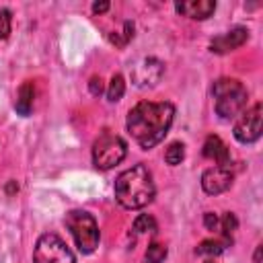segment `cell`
Segmentation results:
<instances>
[{"label": "cell", "instance_id": "cell-6", "mask_svg": "<svg viewBox=\"0 0 263 263\" xmlns=\"http://www.w3.org/2000/svg\"><path fill=\"white\" fill-rule=\"evenodd\" d=\"M33 263H76L70 247L53 232H45L37 238L33 251Z\"/></svg>", "mask_w": 263, "mask_h": 263}, {"label": "cell", "instance_id": "cell-12", "mask_svg": "<svg viewBox=\"0 0 263 263\" xmlns=\"http://www.w3.org/2000/svg\"><path fill=\"white\" fill-rule=\"evenodd\" d=\"M201 152H203L205 158H210V160H214V162H218L222 166L230 164V152H228L226 144L218 136H208L205 142H203V150Z\"/></svg>", "mask_w": 263, "mask_h": 263}, {"label": "cell", "instance_id": "cell-4", "mask_svg": "<svg viewBox=\"0 0 263 263\" xmlns=\"http://www.w3.org/2000/svg\"><path fill=\"white\" fill-rule=\"evenodd\" d=\"M66 226L72 232L74 242H76L80 253L88 255L99 247V238H101L99 226H97V220L88 212H84V210L68 212L66 214Z\"/></svg>", "mask_w": 263, "mask_h": 263}, {"label": "cell", "instance_id": "cell-24", "mask_svg": "<svg viewBox=\"0 0 263 263\" xmlns=\"http://www.w3.org/2000/svg\"><path fill=\"white\" fill-rule=\"evenodd\" d=\"M255 263H261V245H257V251H255Z\"/></svg>", "mask_w": 263, "mask_h": 263}, {"label": "cell", "instance_id": "cell-13", "mask_svg": "<svg viewBox=\"0 0 263 263\" xmlns=\"http://www.w3.org/2000/svg\"><path fill=\"white\" fill-rule=\"evenodd\" d=\"M33 99H35V88H33V82H25L18 92H16V103H14V109L18 115H29L31 109H33Z\"/></svg>", "mask_w": 263, "mask_h": 263}, {"label": "cell", "instance_id": "cell-3", "mask_svg": "<svg viewBox=\"0 0 263 263\" xmlns=\"http://www.w3.org/2000/svg\"><path fill=\"white\" fill-rule=\"evenodd\" d=\"M214 109L222 119L236 117L247 105V88L234 78H220L212 86Z\"/></svg>", "mask_w": 263, "mask_h": 263}, {"label": "cell", "instance_id": "cell-26", "mask_svg": "<svg viewBox=\"0 0 263 263\" xmlns=\"http://www.w3.org/2000/svg\"><path fill=\"white\" fill-rule=\"evenodd\" d=\"M203 263H216V261H214V257H210V259H205Z\"/></svg>", "mask_w": 263, "mask_h": 263}, {"label": "cell", "instance_id": "cell-10", "mask_svg": "<svg viewBox=\"0 0 263 263\" xmlns=\"http://www.w3.org/2000/svg\"><path fill=\"white\" fill-rule=\"evenodd\" d=\"M247 39H249V31L245 27H234L228 33H224L220 37H214L212 43H210V49L214 53H228V51H234L240 45H245Z\"/></svg>", "mask_w": 263, "mask_h": 263}, {"label": "cell", "instance_id": "cell-25", "mask_svg": "<svg viewBox=\"0 0 263 263\" xmlns=\"http://www.w3.org/2000/svg\"><path fill=\"white\" fill-rule=\"evenodd\" d=\"M14 189H18V187H16V185H14V183H10V185H8V193H12V191H14Z\"/></svg>", "mask_w": 263, "mask_h": 263}, {"label": "cell", "instance_id": "cell-19", "mask_svg": "<svg viewBox=\"0 0 263 263\" xmlns=\"http://www.w3.org/2000/svg\"><path fill=\"white\" fill-rule=\"evenodd\" d=\"M236 226H238V220H236V216L234 214H224V218H222V228H224V234H226V238L236 230Z\"/></svg>", "mask_w": 263, "mask_h": 263}, {"label": "cell", "instance_id": "cell-14", "mask_svg": "<svg viewBox=\"0 0 263 263\" xmlns=\"http://www.w3.org/2000/svg\"><path fill=\"white\" fill-rule=\"evenodd\" d=\"M226 245H228V240H214V238H210V240H201L199 247L195 249V253H197V255L216 257V255H220V253L226 249Z\"/></svg>", "mask_w": 263, "mask_h": 263}, {"label": "cell", "instance_id": "cell-18", "mask_svg": "<svg viewBox=\"0 0 263 263\" xmlns=\"http://www.w3.org/2000/svg\"><path fill=\"white\" fill-rule=\"evenodd\" d=\"M166 257V247L160 242H152L146 251V261L148 263H162Z\"/></svg>", "mask_w": 263, "mask_h": 263}, {"label": "cell", "instance_id": "cell-5", "mask_svg": "<svg viewBox=\"0 0 263 263\" xmlns=\"http://www.w3.org/2000/svg\"><path fill=\"white\" fill-rule=\"evenodd\" d=\"M125 154H127V144L111 132H103L92 144V164L101 171H109L117 166L125 158Z\"/></svg>", "mask_w": 263, "mask_h": 263}, {"label": "cell", "instance_id": "cell-20", "mask_svg": "<svg viewBox=\"0 0 263 263\" xmlns=\"http://www.w3.org/2000/svg\"><path fill=\"white\" fill-rule=\"evenodd\" d=\"M10 33V10H0V39H6Z\"/></svg>", "mask_w": 263, "mask_h": 263}, {"label": "cell", "instance_id": "cell-8", "mask_svg": "<svg viewBox=\"0 0 263 263\" xmlns=\"http://www.w3.org/2000/svg\"><path fill=\"white\" fill-rule=\"evenodd\" d=\"M164 66L160 60L156 58H142L140 62H136L132 66V82L140 88L144 86H154L160 78H162Z\"/></svg>", "mask_w": 263, "mask_h": 263}, {"label": "cell", "instance_id": "cell-7", "mask_svg": "<svg viewBox=\"0 0 263 263\" xmlns=\"http://www.w3.org/2000/svg\"><path fill=\"white\" fill-rule=\"evenodd\" d=\"M234 138L240 144H253L261 138V103H255L234 125Z\"/></svg>", "mask_w": 263, "mask_h": 263}, {"label": "cell", "instance_id": "cell-16", "mask_svg": "<svg viewBox=\"0 0 263 263\" xmlns=\"http://www.w3.org/2000/svg\"><path fill=\"white\" fill-rule=\"evenodd\" d=\"M183 158H185V146H183L181 142L168 144V148H166V152H164V160H166L171 166H177V164H181Z\"/></svg>", "mask_w": 263, "mask_h": 263}, {"label": "cell", "instance_id": "cell-22", "mask_svg": "<svg viewBox=\"0 0 263 263\" xmlns=\"http://www.w3.org/2000/svg\"><path fill=\"white\" fill-rule=\"evenodd\" d=\"M101 82H103V80H101L99 76H92V78H90V82H88V86H90V92H92L95 97L103 92V84H101Z\"/></svg>", "mask_w": 263, "mask_h": 263}, {"label": "cell", "instance_id": "cell-21", "mask_svg": "<svg viewBox=\"0 0 263 263\" xmlns=\"http://www.w3.org/2000/svg\"><path fill=\"white\" fill-rule=\"evenodd\" d=\"M203 224H205L208 230H216L218 224H220V220H218V216H216L214 212H205V214H203Z\"/></svg>", "mask_w": 263, "mask_h": 263}, {"label": "cell", "instance_id": "cell-17", "mask_svg": "<svg viewBox=\"0 0 263 263\" xmlns=\"http://www.w3.org/2000/svg\"><path fill=\"white\" fill-rule=\"evenodd\" d=\"M134 230H136L138 234L154 232V230H156V220H154L152 216H148V214H140V216L136 218V222H134Z\"/></svg>", "mask_w": 263, "mask_h": 263}, {"label": "cell", "instance_id": "cell-23", "mask_svg": "<svg viewBox=\"0 0 263 263\" xmlns=\"http://www.w3.org/2000/svg\"><path fill=\"white\" fill-rule=\"evenodd\" d=\"M109 10V2H95L92 4V12L95 14H103V12H107Z\"/></svg>", "mask_w": 263, "mask_h": 263}, {"label": "cell", "instance_id": "cell-11", "mask_svg": "<svg viewBox=\"0 0 263 263\" xmlns=\"http://www.w3.org/2000/svg\"><path fill=\"white\" fill-rule=\"evenodd\" d=\"M175 10L189 16V18L203 21V18L212 16V12L216 10V2H212V0H187V2H177Z\"/></svg>", "mask_w": 263, "mask_h": 263}, {"label": "cell", "instance_id": "cell-15", "mask_svg": "<svg viewBox=\"0 0 263 263\" xmlns=\"http://www.w3.org/2000/svg\"><path fill=\"white\" fill-rule=\"evenodd\" d=\"M123 92H125V80H123L121 74H115V76L111 78V82H109L107 99H109L111 103H115V101H119V99L123 97Z\"/></svg>", "mask_w": 263, "mask_h": 263}, {"label": "cell", "instance_id": "cell-1", "mask_svg": "<svg viewBox=\"0 0 263 263\" xmlns=\"http://www.w3.org/2000/svg\"><path fill=\"white\" fill-rule=\"evenodd\" d=\"M173 119H175L173 103L140 101L127 113V132L140 148L150 150L164 140V136L173 125Z\"/></svg>", "mask_w": 263, "mask_h": 263}, {"label": "cell", "instance_id": "cell-9", "mask_svg": "<svg viewBox=\"0 0 263 263\" xmlns=\"http://www.w3.org/2000/svg\"><path fill=\"white\" fill-rule=\"evenodd\" d=\"M232 179H234V175H232L230 166L216 164V166L203 171V175H201V189L208 195H218V193H224L226 189H230Z\"/></svg>", "mask_w": 263, "mask_h": 263}, {"label": "cell", "instance_id": "cell-2", "mask_svg": "<svg viewBox=\"0 0 263 263\" xmlns=\"http://www.w3.org/2000/svg\"><path fill=\"white\" fill-rule=\"evenodd\" d=\"M154 181L152 173L144 164H134L132 168L119 173L115 179V199L125 210L146 208L154 199Z\"/></svg>", "mask_w": 263, "mask_h": 263}]
</instances>
